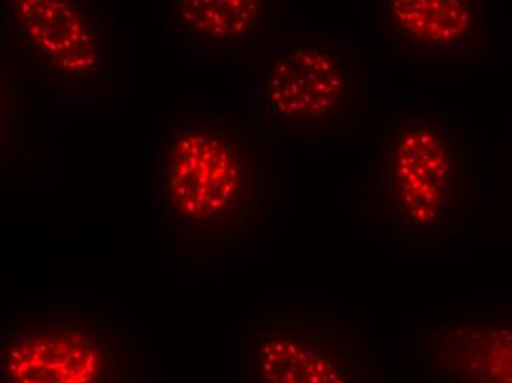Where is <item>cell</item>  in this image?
Wrapping results in <instances>:
<instances>
[{
  "label": "cell",
  "mask_w": 512,
  "mask_h": 383,
  "mask_svg": "<svg viewBox=\"0 0 512 383\" xmlns=\"http://www.w3.org/2000/svg\"><path fill=\"white\" fill-rule=\"evenodd\" d=\"M354 198L380 239L433 252L464 235L479 204L474 149L445 111L402 108L380 121Z\"/></svg>",
  "instance_id": "obj_2"
},
{
  "label": "cell",
  "mask_w": 512,
  "mask_h": 383,
  "mask_svg": "<svg viewBox=\"0 0 512 383\" xmlns=\"http://www.w3.org/2000/svg\"><path fill=\"white\" fill-rule=\"evenodd\" d=\"M243 383H384L380 357L333 311H262L242 332Z\"/></svg>",
  "instance_id": "obj_5"
},
{
  "label": "cell",
  "mask_w": 512,
  "mask_h": 383,
  "mask_svg": "<svg viewBox=\"0 0 512 383\" xmlns=\"http://www.w3.org/2000/svg\"><path fill=\"white\" fill-rule=\"evenodd\" d=\"M470 0H376L377 43L411 64H474L493 54L489 14Z\"/></svg>",
  "instance_id": "obj_7"
},
{
  "label": "cell",
  "mask_w": 512,
  "mask_h": 383,
  "mask_svg": "<svg viewBox=\"0 0 512 383\" xmlns=\"http://www.w3.org/2000/svg\"><path fill=\"white\" fill-rule=\"evenodd\" d=\"M373 99L361 51L329 33L284 37L262 56L252 83L249 127L261 133L354 136Z\"/></svg>",
  "instance_id": "obj_3"
},
{
  "label": "cell",
  "mask_w": 512,
  "mask_h": 383,
  "mask_svg": "<svg viewBox=\"0 0 512 383\" xmlns=\"http://www.w3.org/2000/svg\"><path fill=\"white\" fill-rule=\"evenodd\" d=\"M412 353L435 383H512V314H458L421 326Z\"/></svg>",
  "instance_id": "obj_8"
},
{
  "label": "cell",
  "mask_w": 512,
  "mask_h": 383,
  "mask_svg": "<svg viewBox=\"0 0 512 383\" xmlns=\"http://www.w3.org/2000/svg\"><path fill=\"white\" fill-rule=\"evenodd\" d=\"M217 112H183L165 123L151 167L156 207L186 251L231 252L277 207L273 143Z\"/></svg>",
  "instance_id": "obj_1"
},
{
  "label": "cell",
  "mask_w": 512,
  "mask_h": 383,
  "mask_svg": "<svg viewBox=\"0 0 512 383\" xmlns=\"http://www.w3.org/2000/svg\"><path fill=\"white\" fill-rule=\"evenodd\" d=\"M259 0H180L174 26L195 49L229 52L251 40L264 23Z\"/></svg>",
  "instance_id": "obj_9"
},
{
  "label": "cell",
  "mask_w": 512,
  "mask_h": 383,
  "mask_svg": "<svg viewBox=\"0 0 512 383\" xmlns=\"http://www.w3.org/2000/svg\"><path fill=\"white\" fill-rule=\"evenodd\" d=\"M9 36L46 89L77 98L96 95L108 80L117 33L90 3L12 0Z\"/></svg>",
  "instance_id": "obj_6"
},
{
  "label": "cell",
  "mask_w": 512,
  "mask_h": 383,
  "mask_svg": "<svg viewBox=\"0 0 512 383\" xmlns=\"http://www.w3.org/2000/svg\"><path fill=\"white\" fill-rule=\"evenodd\" d=\"M133 335L105 314L27 310L0 330V383H137Z\"/></svg>",
  "instance_id": "obj_4"
}]
</instances>
